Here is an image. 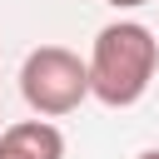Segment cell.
I'll return each instance as SVG.
<instances>
[{
	"mask_svg": "<svg viewBox=\"0 0 159 159\" xmlns=\"http://www.w3.org/2000/svg\"><path fill=\"white\" fill-rule=\"evenodd\" d=\"M104 5H114V10H139V5H149V0H104Z\"/></svg>",
	"mask_w": 159,
	"mask_h": 159,
	"instance_id": "4",
	"label": "cell"
},
{
	"mask_svg": "<svg viewBox=\"0 0 159 159\" xmlns=\"http://www.w3.org/2000/svg\"><path fill=\"white\" fill-rule=\"evenodd\" d=\"M134 159H159V149H144V154H134Z\"/></svg>",
	"mask_w": 159,
	"mask_h": 159,
	"instance_id": "5",
	"label": "cell"
},
{
	"mask_svg": "<svg viewBox=\"0 0 159 159\" xmlns=\"http://www.w3.org/2000/svg\"><path fill=\"white\" fill-rule=\"evenodd\" d=\"M0 159H65V134L50 119H20L0 129Z\"/></svg>",
	"mask_w": 159,
	"mask_h": 159,
	"instance_id": "3",
	"label": "cell"
},
{
	"mask_svg": "<svg viewBox=\"0 0 159 159\" xmlns=\"http://www.w3.org/2000/svg\"><path fill=\"white\" fill-rule=\"evenodd\" d=\"M89 70V94L109 109H129L144 99L154 70H159V40L139 20H114L94 35V50L84 60Z\"/></svg>",
	"mask_w": 159,
	"mask_h": 159,
	"instance_id": "1",
	"label": "cell"
},
{
	"mask_svg": "<svg viewBox=\"0 0 159 159\" xmlns=\"http://www.w3.org/2000/svg\"><path fill=\"white\" fill-rule=\"evenodd\" d=\"M20 94L25 104L40 114V119H60V114H75L84 99H89V70L75 50L65 45H40L25 55L20 65Z\"/></svg>",
	"mask_w": 159,
	"mask_h": 159,
	"instance_id": "2",
	"label": "cell"
}]
</instances>
